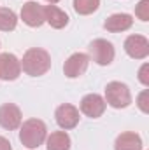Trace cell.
Returning a JSON list of instances; mask_svg holds the SVG:
<instances>
[{"label":"cell","mask_w":149,"mask_h":150,"mask_svg":"<svg viewBox=\"0 0 149 150\" xmlns=\"http://www.w3.org/2000/svg\"><path fill=\"white\" fill-rule=\"evenodd\" d=\"M21 68H23L25 74L30 75V77H40V75L49 72V68H51V56H49V52L46 49L30 47L23 54Z\"/></svg>","instance_id":"6da1fadb"},{"label":"cell","mask_w":149,"mask_h":150,"mask_svg":"<svg viewBox=\"0 0 149 150\" xmlns=\"http://www.w3.org/2000/svg\"><path fill=\"white\" fill-rule=\"evenodd\" d=\"M47 127L40 119H28L19 129V142L27 149H37L46 142Z\"/></svg>","instance_id":"7a4b0ae2"},{"label":"cell","mask_w":149,"mask_h":150,"mask_svg":"<svg viewBox=\"0 0 149 150\" xmlns=\"http://www.w3.org/2000/svg\"><path fill=\"white\" fill-rule=\"evenodd\" d=\"M105 103L111 105L112 108H126L132 103V93L126 84L112 80L105 86Z\"/></svg>","instance_id":"3957f363"},{"label":"cell","mask_w":149,"mask_h":150,"mask_svg":"<svg viewBox=\"0 0 149 150\" xmlns=\"http://www.w3.org/2000/svg\"><path fill=\"white\" fill-rule=\"evenodd\" d=\"M114 56H116V51H114V45H112L109 40L105 38H95L91 44H90V58L100 65V67H107L114 61Z\"/></svg>","instance_id":"277c9868"},{"label":"cell","mask_w":149,"mask_h":150,"mask_svg":"<svg viewBox=\"0 0 149 150\" xmlns=\"http://www.w3.org/2000/svg\"><path fill=\"white\" fill-rule=\"evenodd\" d=\"M105 107H107L105 100H104L100 94H97V93L86 94V96L81 100V105H79L81 112L84 113L86 117H90V119H98V117H102L104 112H105Z\"/></svg>","instance_id":"5b68a950"},{"label":"cell","mask_w":149,"mask_h":150,"mask_svg":"<svg viewBox=\"0 0 149 150\" xmlns=\"http://www.w3.org/2000/svg\"><path fill=\"white\" fill-rule=\"evenodd\" d=\"M21 19L25 25L32 26V28H39L46 23V16H44V7L37 4V2H27L21 7Z\"/></svg>","instance_id":"8992f818"},{"label":"cell","mask_w":149,"mask_h":150,"mask_svg":"<svg viewBox=\"0 0 149 150\" xmlns=\"http://www.w3.org/2000/svg\"><path fill=\"white\" fill-rule=\"evenodd\" d=\"M54 119H56V124L62 129H65V131L74 129L75 126L79 124V110L75 108L74 105H70V103H63V105H60L56 108Z\"/></svg>","instance_id":"52a82bcc"},{"label":"cell","mask_w":149,"mask_h":150,"mask_svg":"<svg viewBox=\"0 0 149 150\" xmlns=\"http://www.w3.org/2000/svg\"><path fill=\"white\" fill-rule=\"evenodd\" d=\"M21 74V61L11 52H0V79L16 80Z\"/></svg>","instance_id":"ba28073f"},{"label":"cell","mask_w":149,"mask_h":150,"mask_svg":"<svg viewBox=\"0 0 149 150\" xmlns=\"http://www.w3.org/2000/svg\"><path fill=\"white\" fill-rule=\"evenodd\" d=\"M90 65V56L84 52H74L72 56H69V59L63 65V74L69 79H77L88 70Z\"/></svg>","instance_id":"9c48e42d"},{"label":"cell","mask_w":149,"mask_h":150,"mask_svg":"<svg viewBox=\"0 0 149 150\" xmlns=\"http://www.w3.org/2000/svg\"><path fill=\"white\" fill-rule=\"evenodd\" d=\"M125 51L133 59H144L149 56V40L144 35H130L125 40Z\"/></svg>","instance_id":"30bf717a"},{"label":"cell","mask_w":149,"mask_h":150,"mask_svg":"<svg viewBox=\"0 0 149 150\" xmlns=\"http://www.w3.org/2000/svg\"><path fill=\"white\" fill-rule=\"evenodd\" d=\"M0 126L7 131H14L21 126V110L14 103H4L0 107Z\"/></svg>","instance_id":"8fae6325"},{"label":"cell","mask_w":149,"mask_h":150,"mask_svg":"<svg viewBox=\"0 0 149 150\" xmlns=\"http://www.w3.org/2000/svg\"><path fill=\"white\" fill-rule=\"evenodd\" d=\"M132 25H133V18H132L130 14H125V12L121 14V12H117V14H112V16H109V18L105 19L104 28H105L107 32H111V33H119V32L130 30Z\"/></svg>","instance_id":"7c38bea8"},{"label":"cell","mask_w":149,"mask_h":150,"mask_svg":"<svg viewBox=\"0 0 149 150\" xmlns=\"http://www.w3.org/2000/svg\"><path fill=\"white\" fill-rule=\"evenodd\" d=\"M44 16H46V23L51 25V28L62 30L69 25V16L65 11H62L60 7H56L54 4H49L44 7Z\"/></svg>","instance_id":"4fadbf2b"},{"label":"cell","mask_w":149,"mask_h":150,"mask_svg":"<svg viewBox=\"0 0 149 150\" xmlns=\"http://www.w3.org/2000/svg\"><path fill=\"white\" fill-rule=\"evenodd\" d=\"M114 150H142V140L137 133L125 131L116 138Z\"/></svg>","instance_id":"5bb4252c"},{"label":"cell","mask_w":149,"mask_h":150,"mask_svg":"<svg viewBox=\"0 0 149 150\" xmlns=\"http://www.w3.org/2000/svg\"><path fill=\"white\" fill-rule=\"evenodd\" d=\"M70 136L65 131H54L47 136L46 140V149L47 150H70Z\"/></svg>","instance_id":"9a60e30c"},{"label":"cell","mask_w":149,"mask_h":150,"mask_svg":"<svg viewBox=\"0 0 149 150\" xmlns=\"http://www.w3.org/2000/svg\"><path fill=\"white\" fill-rule=\"evenodd\" d=\"M18 25V16L12 9L0 7V30L2 32H12Z\"/></svg>","instance_id":"2e32d148"},{"label":"cell","mask_w":149,"mask_h":150,"mask_svg":"<svg viewBox=\"0 0 149 150\" xmlns=\"http://www.w3.org/2000/svg\"><path fill=\"white\" fill-rule=\"evenodd\" d=\"M100 7V0H74V11L81 16L93 14Z\"/></svg>","instance_id":"e0dca14e"},{"label":"cell","mask_w":149,"mask_h":150,"mask_svg":"<svg viewBox=\"0 0 149 150\" xmlns=\"http://www.w3.org/2000/svg\"><path fill=\"white\" fill-rule=\"evenodd\" d=\"M135 16L140 21H149V0H140L135 5Z\"/></svg>","instance_id":"ac0fdd59"},{"label":"cell","mask_w":149,"mask_h":150,"mask_svg":"<svg viewBox=\"0 0 149 150\" xmlns=\"http://www.w3.org/2000/svg\"><path fill=\"white\" fill-rule=\"evenodd\" d=\"M137 105H139V108H140V112L144 113H149V91H142L140 94H139V98H137Z\"/></svg>","instance_id":"d6986e66"},{"label":"cell","mask_w":149,"mask_h":150,"mask_svg":"<svg viewBox=\"0 0 149 150\" xmlns=\"http://www.w3.org/2000/svg\"><path fill=\"white\" fill-rule=\"evenodd\" d=\"M139 80L144 84V86H149V65L144 63L139 70Z\"/></svg>","instance_id":"ffe728a7"},{"label":"cell","mask_w":149,"mask_h":150,"mask_svg":"<svg viewBox=\"0 0 149 150\" xmlns=\"http://www.w3.org/2000/svg\"><path fill=\"white\" fill-rule=\"evenodd\" d=\"M0 150H12L11 142L7 138H4V136H0Z\"/></svg>","instance_id":"44dd1931"},{"label":"cell","mask_w":149,"mask_h":150,"mask_svg":"<svg viewBox=\"0 0 149 150\" xmlns=\"http://www.w3.org/2000/svg\"><path fill=\"white\" fill-rule=\"evenodd\" d=\"M46 2H49V4H58L60 0H46Z\"/></svg>","instance_id":"7402d4cb"}]
</instances>
